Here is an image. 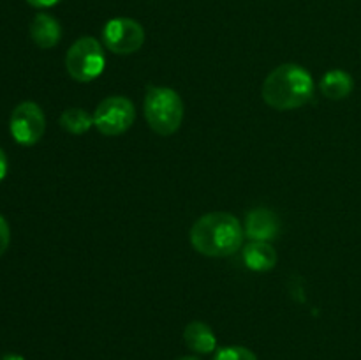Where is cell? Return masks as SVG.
<instances>
[{
	"instance_id": "cell-1",
	"label": "cell",
	"mask_w": 361,
	"mask_h": 360,
	"mask_svg": "<svg viewBox=\"0 0 361 360\" xmlns=\"http://www.w3.org/2000/svg\"><path fill=\"white\" fill-rule=\"evenodd\" d=\"M243 239V226L229 212L201 215L190 228V244L197 253L208 258L231 256L242 247Z\"/></svg>"
},
{
	"instance_id": "cell-2",
	"label": "cell",
	"mask_w": 361,
	"mask_h": 360,
	"mask_svg": "<svg viewBox=\"0 0 361 360\" xmlns=\"http://www.w3.org/2000/svg\"><path fill=\"white\" fill-rule=\"evenodd\" d=\"M261 95L270 108L279 112L302 108L314 95L312 74L298 64H282L268 74Z\"/></svg>"
},
{
	"instance_id": "cell-3",
	"label": "cell",
	"mask_w": 361,
	"mask_h": 360,
	"mask_svg": "<svg viewBox=\"0 0 361 360\" xmlns=\"http://www.w3.org/2000/svg\"><path fill=\"white\" fill-rule=\"evenodd\" d=\"M148 127L159 136H171L183 120V101L178 92L168 87H148L143 102Z\"/></svg>"
},
{
	"instance_id": "cell-4",
	"label": "cell",
	"mask_w": 361,
	"mask_h": 360,
	"mask_svg": "<svg viewBox=\"0 0 361 360\" xmlns=\"http://www.w3.org/2000/svg\"><path fill=\"white\" fill-rule=\"evenodd\" d=\"M106 67L104 48L92 35L76 39L66 55V69L74 81L88 83L102 74Z\"/></svg>"
},
{
	"instance_id": "cell-5",
	"label": "cell",
	"mask_w": 361,
	"mask_h": 360,
	"mask_svg": "<svg viewBox=\"0 0 361 360\" xmlns=\"http://www.w3.org/2000/svg\"><path fill=\"white\" fill-rule=\"evenodd\" d=\"M94 115V126L104 136H120L133 127L136 120V108L133 101L123 95H109L97 104Z\"/></svg>"
},
{
	"instance_id": "cell-6",
	"label": "cell",
	"mask_w": 361,
	"mask_h": 360,
	"mask_svg": "<svg viewBox=\"0 0 361 360\" xmlns=\"http://www.w3.org/2000/svg\"><path fill=\"white\" fill-rule=\"evenodd\" d=\"M102 42L115 55H133L143 46L145 30L133 18H113L102 28Z\"/></svg>"
},
{
	"instance_id": "cell-7",
	"label": "cell",
	"mask_w": 361,
	"mask_h": 360,
	"mask_svg": "<svg viewBox=\"0 0 361 360\" xmlns=\"http://www.w3.org/2000/svg\"><path fill=\"white\" fill-rule=\"evenodd\" d=\"M9 129L14 141L23 147H32V145L39 143L46 131V119L41 106L32 101L18 104L11 115Z\"/></svg>"
},
{
	"instance_id": "cell-8",
	"label": "cell",
	"mask_w": 361,
	"mask_h": 360,
	"mask_svg": "<svg viewBox=\"0 0 361 360\" xmlns=\"http://www.w3.org/2000/svg\"><path fill=\"white\" fill-rule=\"evenodd\" d=\"M243 232L250 240L271 242V240L277 239L279 232H281V221H279L277 214L270 208H254L247 214Z\"/></svg>"
},
{
	"instance_id": "cell-9",
	"label": "cell",
	"mask_w": 361,
	"mask_h": 360,
	"mask_svg": "<svg viewBox=\"0 0 361 360\" xmlns=\"http://www.w3.org/2000/svg\"><path fill=\"white\" fill-rule=\"evenodd\" d=\"M30 37L39 48L49 49L59 44L62 39V27L51 14L39 13L35 14L30 23Z\"/></svg>"
},
{
	"instance_id": "cell-10",
	"label": "cell",
	"mask_w": 361,
	"mask_h": 360,
	"mask_svg": "<svg viewBox=\"0 0 361 360\" xmlns=\"http://www.w3.org/2000/svg\"><path fill=\"white\" fill-rule=\"evenodd\" d=\"M243 263L249 270L254 272H268L275 268L279 260V254L275 247L270 242H259V240H252L243 247Z\"/></svg>"
},
{
	"instance_id": "cell-11",
	"label": "cell",
	"mask_w": 361,
	"mask_h": 360,
	"mask_svg": "<svg viewBox=\"0 0 361 360\" xmlns=\"http://www.w3.org/2000/svg\"><path fill=\"white\" fill-rule=\"evenodd\" d=\"M183 342L190 352L200 353V355L214 353L217 348V337L210 325L204 321H190L183 330Z\"/></svg>"
},
{
	"instance_id": "cell-12",
	"label": "cell",
	"mask_w": 361,
	"mask_h": 360,
	"mask_svg": "<svg viewBox=\"0 0 361 360\" xmlns=\"http://www.w3.org/2000/svg\"><path fill=\"white\" fill-rule=\"evenodd\" d=\"M319 88L323 95L331 101H342V99L349 97L355 88V81L349 73L342 69H331L321 78Z\"/></svg>"
},
{
	"instance_id": "cell-13",
	"label": "cell",
	"mask_w": 361,
	"mask_h": 360,
	"mask_svg": "<svg viewBox=\"0 0 361 360\" xmlns=\"http://www.w3.org/2000/svg\"><path fill=\"white\" fill-rule=\"evenodd\" d=\"M94 126V115L83 108H69L60 115V127L71 134H85Z\"/></svg>"
},
{
	"instance_id": "cell-14",
	"label": "cell",
	"mask_w": 361,
	"mask_h": 360,
	"mask_svg": "<svg viewBox=\"0 0 361 360\" xmlns=\"http://www.w3.org/2000/svg\"><path fill=\"white\" fill-rule=\"evenodd\" d=\"M214 360H257V356L245 346H226L215 353Z\"/></svg>"
},
{
	"instance_id": "cell-15",
	"label": "cell",
	"mask_w": 361,
	"mask_h": 360,
	"mask_svg": "<svg viewBox=\"0 0 361 360\" xmlns=\"http://www.w3.org/2000/svg\"><path fill=\"white\" fill-rule=\"evenodd\" d=\"M9 242H11L9 224H7V221L4 219V215L0 214V256H2V254L7 251V247H9Z\"/></svg>"
},
{
	"instance_id": "cell-16",
	"label": "cell",
	"mask_w": 361,
	"mask_h": 360,
	"mask_svg": "<svg viewBox=\"0 0 361 360\" xmlns=\"http://www.w3.org/2000/svg\"><path fill=\"white\" fill-rule=\"evenodd\" d=\"M32 7H37V9H46V7H53L56 4H60L62 0H27Z\"/></svg>"
},
{
	"instance_id": "cell-17",
	"label": "cell",
	"mask_w": 361,
	"mask_h": 360,
	"mask_svg": "<svg viewBox=\"0 0 361 360\" xmlns=\"http://www.w3.org/2000/svg\"><path fill=\"white\" fill-rule=\"evenodd\" d=\"M6 175H7V157L6 154H4L2 148H0V182H2Z\"/></svg>"
},
{
	"instance_id": "cell-18",
	"label": "cell",
	"mask_w": 361,
	"mask_h": 360,
	"mask_svg": "<svg viewBox=\"0 0 361 360\" xmlns=\"http://www.w3.org/2000/svg\"><path fill=\"white\" fill-rule=\"evenodd\" d=\"M2 360H25L21 355H16V353H7V355L2 356Z\"/></svg>"
},
{
	"instance_id": "cell-19",
	"label": "cell",
	"mask_w": 361,
	"mask_h": 360,
	"mask_svg": "<svg viewBox=\"0 0 361 360\" xmlns=\"http://www.w3.org/2000/svg\"><path fill=\"white\" fill-rule=\"evenodd\" d=\"M176 360H201V359H200V356H196V355H185V356H178Z\"/></svg>"
}]
</instances>
